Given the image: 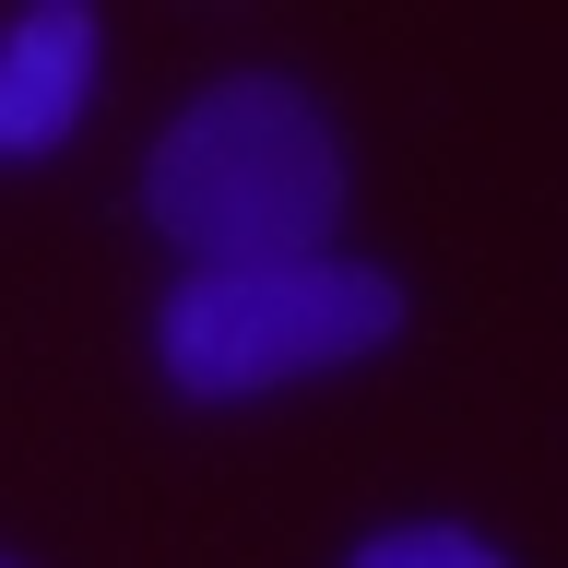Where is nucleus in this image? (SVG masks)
Returning <instances> with one entry per match:
<instances>
[{
    "mask_svg": "<svg viewBox=\"0 0 568 568\" xmlns=\"http://www.w3.org/2000/svg\"><path fill=\"white\" fill-rule=\"evenodd\" d=\"M142 225L190 273H248V261H320L344 225V131L308 83L284 71H225L178 106L142 154Z\"/></svg>",
    "mask_w": 568,
    "mask_h": 568,
    "instance_id": "1",
    "label": "nucleus"
},
{
    "mask_svg": "<svg viewBox=\"0 0 568 568\" xmlns=\"http://www.w3.org/2000/svg\"><path fill=\"white\" fill-rule=\"evenodd\" d=\"M403 332V284L379 261H248V273H178L154 296V367L178 403H261L284 379H332Z\"/></svg>",
    "mask_w": 568,
    "mask_h": 568,
    "instance_id": "2",
    "label": "nucleus"
},
{
    "mask_svg": "<svg viewBox=\"0 0 568 568\" xmlns=\"http://www.w3.org/2000/svg\"><path fill=\"white\" fill-rule=\"evenodd\" d=\"M95 71H106V36L83 0H36L0 24V166H36L83 131L95 106Z\"/></svg>",
    "mask_w": 568,
    "mask_h": 568,
    "instance_id": "3",
    "label": "nucleus"
},
{
    "mask_svg": "<svg viewBox=\"0 0 568 568\" xmlns=\"http://www.w3.org/2000/svg\"><path fill=\"white\" fill-rule=\"evenodd\" d=\"M344 568H509V557H497L474 521H390V532H367Z\"/></svg>",
    "mask_w": 568,
    "mask_h": 568,
    "instance_id": "4",
    "label": "nucleus"
},
{
    "mask_svg": "<svg viewBox=\"0 0 568 568\" xmlns=\"http://www.w3.org/2000/svg\"><path fill=\"white\" fill-rule=\"evenodd\" d=\"M0 568H12V557H0Z\"/></svg>",
    "mask_w": 568,
    "mask_h": 568,
    "instance_id": "5",
    "label": "nucleus"
}]
</instances>
